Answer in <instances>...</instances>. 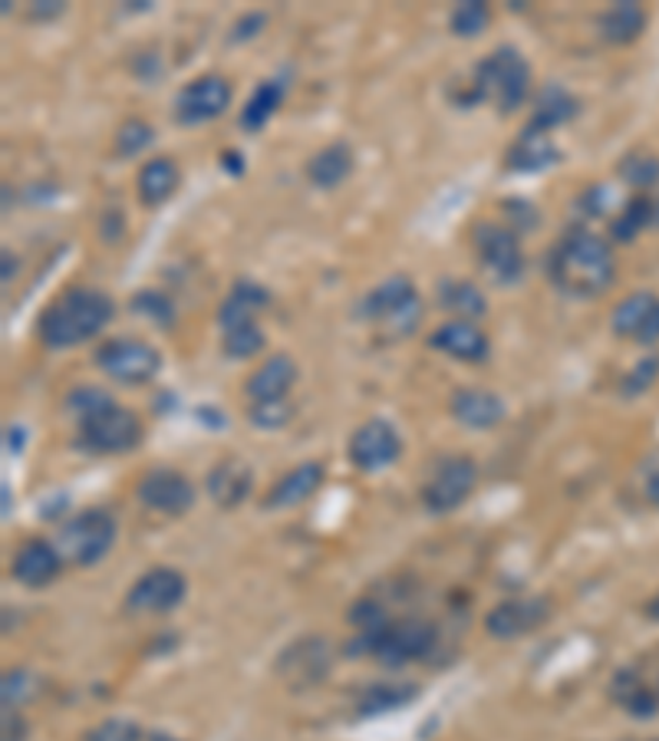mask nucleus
Returning a JSON list of instances; mask_svg holds the SVG:
<instances>
[{
  "instance_id": "obj_38",
  "label": "nucleus",
  "mask_w": 659,
  "mask_h": 741,
  "mask_svg": "<svg viewBox=\"0 0 659 741\" xmlns=\"http://www.w3.org/2000/svg\"><path fill=\"white\" fill-rule=\"evenodd\" d=\"M617 175L633 185L636 192H649L656 182H659V159L656 156H646V152H633L620 162Z\"/></svg>"
},
{
  "instance_id": "obj_5",
  "label": "nucleus",
  "mask_w": 659,
  "mask_h": 741,
  "mask_svg": "<svg viewBox=\"0 0 659 741\" xmlns=\"http://www.w3.org/2000/svg\"><path fill=\"white\" fill-rule=\"evenodd\" d=\"M360 317L366 323L380 326L383 336L402 339V336L415 333V326L422 323V297L406 274H393L363 297Z\"/></svg>"
},
{
  "instance_id": "obj_50",
  "label": "nucleus",
  "mask_w": 659,
  "mask_h": 741,
  "mask_svg": "<svg viewBox=\"0 0 659 741\" xmlns=\"http://www.w3.org/2000/svg\"><path fill=\"white\" fill-rule=\"evenodd\" d=\"M646 498L659 508V471L646 474Z\"/></svg>"
},
{
  "instance_id": "obj_54",
  "label": "nucleus",
  "mask_w": 659,
  "mask_h": 741,
  "mask_svg": "<svg viewBox=\"0 0 659 741\" xmlns=\"http://www.w3.org/2000/svg\"><path fill=\"white\" fill-rule=\"evenodd\" d=\"M656 741H659V738H656Z\"/></svg>"
},
{
  "instance_id": "obj_31",
  "label": "nucleus",
  "mask_w": 659,
  "mask_h": 741,
  "mask_svg": "<svg viewBox=\"0 0 659 741\" xmlns=\"http://www.w3.org/2000/svg\"><path fill=\"white\" fill-rule=\"evenodd\" d=\"M284 96H287V83L284 79H277V76H271V79H264V83H258V89L251 92V99L245 102V109H241V129L245 133H261L268 122H271V115L281 109V102H284Z\"/></svg>"
},
{
  "instance_id": "obj_29",
  "label": "nucleus",
  "mask_w": 659,
  "mask_h": 741,
  "mask_svg": "<svg viewBox=\"0 0 659 741\" xmlns=\"http://www.w3.org/2000/svg\"><path fill=\"white\" fill-rule=\"evenodd\" d=\"M271 304V294L268 287H261L258 281H235L225 304L217 307V326H235V323H245V320H258V313Z\"/></svg>"
},
{
  "instance_id": "obj_12",
  "label": "nucleus",
  "mask_w": 659,
  "mask_h": 741,
  "mask_svg": "<svg viewBox=\"0 0 659 741\" xmlns=\"http://www.w3.org/2000/svg\"><path fill=\"white\" fill-rule=\"evenodd\" d=\"M232 106V83L217 73H204L188 79L178 96H175V122L178 126H204V122H214L217 115H225V109Z\"/></svg>"
},
{
  "instance_id": "obj_13",
  "label": "nucleus",
  "mask_w": 659,
  "mask_h": 741,
  "mask_svg": "<svg viewBox=\"0 0 659 741\" xmlns=\"http://www.w3.org/2000/svg\"><path fill=\"white\" fill-rule=\"evenodd\" d=\"M188 593V580L175 567H152L146 570L126 593V609L133 616H162L172 613Z\"/></svg>"
},
{
  "instance_id": "obj_18",
  "label": "nucleus",
  "mask_w": 659,
  "mask_h": 741,
  "mask_svg": "<svg viewBox=\"0 0 659 741\" xmlns=\"http://www.w3.org/2000/svg\"><path fill=\"white\" fill-rule=\"evenodd\" d=\"M254 487V471L248 461H241L238 455H228L222 458L217 465H211V471L204 474V491L208 498L222 508V511H232L238 505L248 502V494Z\"/></svg>"
},
{
  "instance_id": "obj_47",
  "label": "nucleus",
  "mask_w": 659,
  "mask_h": 741,
  "mask_svg": "<svg viewBox=\"0 0 659 741\" xmlns=\"http://www.w3.org/2000/svg\"><path fill=\"white\" fill-rule=\"evenodd\" d=\"M27 738V721L17 708H4V741H24Z\"/></svg>"
},
{
  "instance_id": "obj_8",
  "label": "nucleus",
  "mask_w": 659,
  "mask_h": 741,
  "mask_svg": "<svg viewBox=\"0 0 659 741\" xmlns=\"http://www.w3.org/2000/svg\"><path fill=\"white\" fill-rule=\"evenodd\" d=\"M472 247L482 271L495 284H514L524 277V247L521 234L501 221H478L472 227Z\"/></svg>"
},
{
  "instance_id": "obj_24",
  "label": "nucleus",
  "mask_w": 659,
  "mask_h": 741,
  "mask_svg": "<svg viewBox=\"0 0 659 741\" xmlns=\"http://www.w3.org/2000/svg\"><path fill=\"white\" fill-rule=\"evenodd\" d=\"M649 24V14L636 0H623V4H610L600 17H597V34L604 44L610 47H630L643 37Z\"/></svg>"
},
{
  "instance_id": "obj_32",
  "label": "nucleus",
  "mask_w": 659,
  "mask_h": 741,
  "mask_svg": "<svg viewBox=\"0 0 659 741\" xmlns=\"http://www.w3.org/2000/svg\"><path fill=\"white\" fill-rule=\"evenodd\" d=\"M438 304L449 313H456V320H472V323L488 313V300L472 281H443L438 284Z\"/></svg>"
},
{
  "instance_id": "obj_28",
  "label": "nucleus",
  "mask_w": 659,
  "mask_h": 741,
  "mask_svg": "<svg viewBox=\"0 0 659 741\" xmlns=\"http://www.w3.org/2000/svg\"><path fill=\"white\" fill-rule=\"evenodd\" d=\"M610 695L633 718H652L659 712V689H652L636 669H620L610 679Z\"/></svg>"
},
{
  "instance_id": "obj_22",
  "label": "nucleus",
  "mask_w": 659,
  "mask_h": 741,
  "mask_svg": "<svg viewBox=\"0 0 659 741\" xmlns=\"http://www.w3.org/2000/svg\"><path fill=\"white\" fill-rule=\"evenodd\" d=\"M558 162H561L558 143L547 133H534L527 126H524V133L514 139V146L505 156V169L518 172V175H537V172L555 169Z\"/></svg>"
},
{
  "instance_id": "obj_14",
  "label": "nucleus",
  "mask_w": 659,
  "mask_h": 741,
  "mask_svg": "<svg viewBox=\"0 0 659 741\" xmlns=\"http://www.w3.org/2000/svg\"><path fill=\"white\" fill-rule=\"evenodd\" d=\"M136 498L142 502V508H149L156 515L182 518L195 505V484L175 468H152L139 478Z\"/></svg>"
},
{
  "instance_id": "obj_11",
  "label": "nucleus",
  "mask_w": 659,
  "mask_h": 741,
  "mask_svg": "<svg viewBox=\"0 0 659 741\" xmlns=\"http://www.w3.org/2000/svg\"><path fill=\"white\" fill-rule=\"evenodd\" d=\"M330 669H334V646L323 637H300L290 646L281 650L274 659V676L290 689V692H307L320 686Z\"/></svg>"
},
{
  "instance_id": "obj_41",
  "label": "nucleus",
  "mask_w": 659,
  "mask_h": 741,
  "mask_svg": "<svg viewBox=\"0 0 659 741\" xmlns=\"http://www.w3.org/2000/svg\"><path fill=\"white\" fill-rule=\"evenodd\" d=\"M350 623L357 627L360 637H373V633H380L389 623V613H386V606L380 600L363 596V600H357L350 606Z\"/></svg>"
},
{
  "instance_id": "obj_9",
  "label": "nucleus",
  "mask_w": 659,
  "mask_h": 741,
  "mask_svg": "<svg viewBox=\"0 0 659 741\" xmlns=\"http://www.w3.org/2000/svg\"><path fill=\"white\" fill-rule=\"evenodd\" d=\"M96 366L123 386H146L162 373V353L136 336H116L96 346Z\"/></svg>"
},
{
  "instance_id": "obj_33",
  "label": "nucleus",
  "mask_w": 659,
  "mask_h": 741,
  "mask_svg": "<svg viewBox=\"0 0 659 741\" xmlns=\"http://www.w3.org/2000/svg\"><path fill=\"white\" fill-rule=\"evenodd\" d=\"M656 304H659V297H656V294H649V291H636V294H630V297H626V300H620V304H617V310L610 313V330H613L617 336H623V339H636V336L643 333V326H646L649 313L656 310Z\"/></svg>"
},
{
  "instance_id": "obj_16",
  "label": "nucleus",
  "mask_w": 659,
  "mask_h": 741,
  "mask_svg": "<svg viewBox=\"0 0 659 741\" xmlns=\"http://www.w3.org/2000/svg\"><path fill=\"white\" fill-rule=\"evenodd\" d=\"M547 616H551V609H547V600H540V596L501 600L495 609H488L485 630L495 640H521L524 633L537 630Z\"/></svg>"
},
{
  "instance_id": "obj_30",
  "label": "nucleus",
  "mask_w": 659,
  "mask_h": 741,
  "mask_svg": "<svg viewBox=\"0 0 659 741\" xmlns=\"http://www.w3.org/2000/svg\"><path fill=\"white\" fill-rule=\"evenodd\" d=\"M178 182H182V175H178L175 159L159 156V159H149L139 169V175H136V195H139V201L146 208H159V205H165L175 195Z\"/></svg>"
},
{
  "instance_id": "obj_49",
  "label": "nucleus",
  "mask_w": 659,
  "mask_h": 741,
  "mask_svg": "<svg viewBox=\"0 0 659 741\" xmlns=\"http://www.w3.org/2000/svg\"><path fill=\"white\" fill-rule=\"evenodd\" d=\"M636 343H643V346H652V343H659V304H656V310L649 313V320H646L643 333L636 336Z\"/></svg>"
},
{
  "instance_id": "obj_46",
  "label": "nucleus",
  "mask_w": 659,
  "mask_h": 741,
  "mask_svg": "<svg viewBox=\"0 0 659 741\" xmlns=\"http://www.w3.org/2000/svg\"><path fill=\"white\" fill-rule=\"evenodd\" d=\"M123 227H126L123 211H105V214L99 218V234H102L105 244H116V240L123 237Z\"/></svg>"
},
{
  "instance_id": "obj_6",
  "label": "nucleus",
  "mask_w": 659,
  "mask_h": 741,
  "mask_svg": "<svg viewBox=\"0 0 659 741\" xmlns=\"http://www.w3.org/2000/svg\"><path fill=\"white\" fill-rule=\"evenodd\" d=\"M76 448L89 455H126L142 442V422L133 409L113 403L109 396L92 412L76 419Z\"/></svg>"
},
{
  "instance_id": "obj_17",
  "label": "nucleus",
  "mask_w": 659,
  "mask_h": 741,
  "mask_svg": "<svg viewBox=\"0 0 659 741\" xmlns=\"http://www.w3.org/2000/svg\"><path fill=\"white\" fill-rule=\"evenodd\" d=\"M63 554L57 551L53 541H43V538H30L24 541L17 551H14V560H11V577L27 586V590H43L50 586L60 573H63Z\"/></svg>"
},
{
  "instance_id": "obj_21",
  "label": "nucleus",
  "mask_w": 659,
  "mask_h": 741,
  "mask_svg": "<svg viewBox=\"0 0 659 741\" xmlns=\"http://www.w3.org/2000/svg\"><path fill=\"white\" fill-rule=\"evenodd\" d=\"M297 362H294V356H287V353H274V356H268L254 373L248 376V383H245V393H248V399L251 403H268V399H287V393L294 390V383H297Z\"/></svg>"
},
{
  "instance_id": "obj_37",
  "label": "nucleus",
  "mask_w": 659,
  "mask_h": 741,
  "mask_svg": "<svg viewBox=\"0 0 659 741\" xmlns=\"http://www.w3.org/2000/svg\"><path fill=\"white\" fill-rule=\"evenodd\" d=\"M297 406L290 399H268V403H248V422L261 432L284 429L294 419Z\"/></svg>"
},
{
  "instance_id": "obj_20",
  "label": "nucleus",
  "mask_w": 659,
  "mask_h": 741,
  "mask_svg": "<svg viewBox=\"0 0 659 741\" xmlns=\"http://www.w3.org/2000/svg\"><path fill=\"white\" fill-rule=\"evenodd\" d=\"M323 484V465L320 461H303L297 468H290L284 478L274 481V487L268 491L264 508L268 511H287V508H300L303 502H310L313 494Z\"/></svg>"
},
{
  "instance_id": "obj_27",
  "label": "nucleus",
  "mask_w": 659,
  "mask_h": 741,
  "mask_svg": "<svg viewBox=\"0 0 659 741\" xmlns=\"http://www.w3.org/2000/svg\"><path fill=\"white\" fill-rule=\"evenodd\" d=\"M659 224V198L649 192H636L623 201L617 218L610 221V237L617 244H633L646 227Z\"/></svg>"
},
{
  "instance_id": "obj_2",
  "label": "nucleus",
  "mask_w": 659,
  "mask_h": 741,
  "mask_svg": "<svg viewBox=\"0 0 659 741\" xmlns=\"http://www.w3.org/2000/svg\"><path fill=\"white\" fill-rule=\"evenodd\" d=\"M116 317V300L96 287H70L63 291L37 323V336L47 349H73L92 336H99Z\"/></svg>"
},
{
  "instance_id": "obj_42",
  "label": "nucleus",
  "mask_w": 659,
  "mask_h": 741,
  "mask_svg": "<svg viewBox=\"0 0 659 741\" xmlns=\"http://www.w3.org/2000/svg\"><path fill=\"white\" fill-rule=\"evenodd\" d=\"M86 741H142V728L129 718H105L86 734Z\"/></svg>"
},
{
  "instance_id": "obj_52",
  "label": "nucleus",
  "mask_w": 659,
  "mask_h": 741,
  "mask_svg": "<svg viewBox=\"0 0 659 741\" xmlns=\"http://www.w3.org/2000/svg\"><path fill=\"white\" fill-rule=\"evenodd\" d=\"M646 616H649V620H656V623H659V593L646 603Z\"/></svg>"
},
{
  "instance_id": "obj_7",
  "label": "nucleus",
  "mask_w": 659,
  "mask_h": 741,
  "mask_svg": "<svg viewBox=\"0 0 659 741\" xmlns=\"http://www.w3.org/2000/svg\"><path fill=\"white\" fill-rule=\"evenodd\" d=\"M116 518L109 515L105 508H89V511H79L73 518H66L57 534H53V544L57 551L63 554L66 564L73 567H92L99 564L109 551H113L116 544Z\"/></svg>"
},
{
  "instance_id": "obj_4",
  "label": "nucleus",
  "mask_w": 659,
  "mask_h": 741,
  "mask_svg": "<svg viewBox=\"0 0 659 741\" xmlns=\"http://www.w3.org/2000/svg\"><path fill=\"white\" fill-rule=\"evenodd\" d=\"M435 627L419 616H406V620H389L380 633L373 637H357L347 653L350 656H373L383 666L396 669L406 663H419L435 650Z\"/></svg>"
},
{
  "instance_id": "obj_43",
  "label": "nucleus",
  "mask_w": 659,
  "mask_h": 741,
  "mask_svg": "<svg viewBox=\"0 0 659 741\" xmlns=\"http://www.w3.org/2000/svg\"><path fill=\"white\" fill-rule=\"evenodd\" d=\"M37 695V679L27 669H14L4 676V708H21Z\"/></svg>"
},
{
  "instance_id": "obj_40",
  "label": "nucleus",
  "mask_w": 659,
  "mask_h": 741,
  "mask_svg": "<svg viewBox=\"0 0 659 741\" xmlns=\"http://www.w3.org/2000/svg\"><path fill=\"white\" fill-rule=\"evenodd\" d=\"M152 139H156V129L149 126V122H142V119H126L123 126H120V133H116V152H120L123 159H133V156L146 152V149L152 146Z\"/></svg>"
},
{
  "instance_id": "obj_51",
  "label": "nucleus",
  "mask_w": 659,
  "mask_h": 741,
  "mask_svg": "<svg viewBox=\"0 0 659 741\" xmlns=\"http://www.w3.org/2000/svg\"><path fill=\"white\" fill-rule=\"evenodd\" d=\"M222 165H228L235 175H241V156L238 152H228V156H222Z\"/></svg>"
},
{
  "instance_id": "obj_19",
  "label": "nucleus",
  "mask_w": 659,
  "mask_h": 741,
  "mask_svg": "<svg viewBox=\"0 0 659 741\" xmlns=\"http://www.w3.org/2000/svg\"><path fill=\"white\" fill-rule=\"evenodd\" d=\"M428 346L435 353H446L449 359H459V362H485L488 353H492V339L472 320H449V323H443V326H438L428 336Z\"/></svg>"
},
{
  "instance_id": "obj_23",
  "label": "nucleus",
  "mask_w": 659,
  "mask_h": 741,
  "mask_svg": "<svg viewBox=\"0 0 659 741\" xmlns=\"http://www.w3.org/2000/svg\"><path fill=\"white\" fill-rule=\"evenodd\" d=\"M456 422H462L465 429H475V432H485V429H495L505 422V403L501 396L488 393V390H478V386H465V390H456L452 393V403H449Z\"/></svg>"
},
{
  "instance_id": "obj_53",
  "label": "nucleus",
  "mask_w": 659,
  "mask_h": 741,
  "mask_svg": "<svg viewBox=\"0 0 659 741\" xmlns=\"http://www.w3.org/2000/svg\"><path fill=\"white\" fill-rule=\"evenodd\" d=\"M146 741H178V738H172V734H162V731H152V734H146Z\"/></svg>"
},
{
  "instance_id": "obj_34",
  "label": "nucleus",
  "mask_w": 659,
  "mask_h": 741,
  "mask_svg": "<svg viewBox=\"0 0 659 741\" xmlns=\"http://www.w3.org/2000/svg\"><path fill=\"white\" fill-rule=\"evenodd\" d=\"M415 695H419L415 686H370V689L363 692V699L357 702V712H360L363 718L386 715V712H393V708L409 705Z\"/></svg>"
},
{
  "instance_id": "obj_15",
  "label": "nucleus",
  "mask_w": 659,
  "mask_h": 741,
  "mask_svg": "<svg viewBox=\"0 0 659 741\" xmlns=\"http://www.w3.org/2000/svg\"><path fill=\"white\" fill-rule=\"evenodd\" d=\"M399 455H402V435L386 419H370L350 435V461L366 474L396 465Z\"/></svg>"
},
{
  "instance_id": "obj_36",
  "label": "nucleus",
  "mask_w": 659,
  "mask_h": 741,
  "mask_svg": "<svg viewBox=\"0 0 659 741\" xmlns=\"http://www.w3.org/2000/svg\"><path fill=\"white\" fill-rule=\"evenodd\" d=\"M492 24V8L482 4V0H465V4H456L452 14H449V27L456 37H482Z\"/></svg>"
},
{
  "instance_id": "obj_1",
  "label": "nucleus",
  "mask_w": 659,
  "mask_h": 741,
  "mask_svg": "<svg viewBox=\"0 0 659 741\" xmlns=\"http://www.w3.org/2000/svg\"><path fill=\"white\" fill-rule=\"evenodd\" d=\"M547 281L564 297L594 300L617 281L613 244L587 227H571L547 255Z\"/></svg>"
},
{
  "instance_id": "obj_45",
  "label": "nucleus",
  "mask_w": 659,
  "mask_h": 741,
  "mask_svg": "<svg viewBox=\"0 0 659 741\" xmlns=\"http://www.w3.org/2000/svg\"><path fill=\"white\" fill-rule=\"evenodd\" d=\"M268 24V14H261V11H254V14H245L235 27H232V34H228V40L232 44H241V40H248V37H258L261 34V27Z\"/></svg>"
},
{
  "instance_id": "obj_3",
  "label": "nucleus",
  "mask_w": 659,
  "mask_h": 741,
  "mask_svg": "<svg viewBox=\"0 0 659 741\" xmlns=\"http://www.w3.org/2000/svg\"><path fill=\"white\" fill-rule=\"evenodd\" d=\"M527 96H531V66L521 57V50L501 44L475 66V76L469 83V96L462 106L492 102L501 115H511L514 109L524 106Z\"/></svg>"
},
{
  "instance_id": "obj_48",
  "label": "nucleus",
  "mask_w": 659,
  "mask_h": 741,
  "mask_svg": "<svg viewBox=\"0 0 659 741\" xmlns=\"http://www.w3.org/2000/svg\"><path fill=\"white\" fill-rule=\"evenodd\" d=\"M66 11V4H63V0H43V4H34L30 8V21H53V17H60Z\"/></svg>"
},
{
  "instance_id": "obj_25",
  "label": "nucleus",
  "mask_w": 659,
  "mask_h": 741,
  "mask_svg": "<svg viewBox=\"0 0 659 741\" xmlns=\"http://www.w3.org/2000/svg\"><path fill=\"white\" fill-rule=\"evenodd\" d=\"M353 169H357L353 149L347 143H330V146H323L320 152L310 156V162H307V182L313 188L330 192V188H340L353 175Z\"/></svg>"
},
{
  "instance_id": "obj_26",
  "label": "nucleus",
  "mask_w": 659,
  "mask_h": 741,
  "mask_svg": "<svg viewBox=\"0 0 659 741\" xmlns=\"http://www.w3.org/2000/svg\"><path fill=\"white\" fill-rule=\"evenodd\" d=\"M577 112H581V102H577L574 92H568L558 83H547L537 92V99H534V112H531L527 129H534V133H551L558 126H564V122L577 119Z\"/></svg>"
},
{
  "instance_id": "obj_39",
  "label": "nucleus",
  "mask_w": 659,
  "mask_h": 741,
  "mask_svg": "<svg viewBox=\"0 0 659 741\" xmlns=\"http://www.w3.org/2000/svg\"><path fill=\"white\" fill-rule=\"evenodd\" d=\"M129 307H133L136 313L149 317L152 323H159L162 330H169V326L175 323V304H172V297H165L162 291H139V294H133Z\"/></svg>"
},
{
  "instance_id": "obj_10",
  "label": "nucleus",
  "mask_w": 659,
  "mask_h": 741,
  "mask_svg": "<svg viewBox=\"0 0 659 741\" xmlns=\"http://www.w3.org/2000/svg\"><path fill=\"white\" fill-rule=\"evenodd\" d=\"M475 487H478V465L469 455H446L438 458V465L422 484V505L428 515H452L472 498Z\"/></svg>"
},
{
  "instance_id": "obj_35",
  "label": "nucleus",
  "mask_w": 659,
  "mask_h": 741,
  "mask_svg": "<svg viewBox=\"0 0 659 741\" xmlns=\"http://www.w3.org/2000/svg\"><path fill=\"white\" fill-rule=\"evenodd\" d=\"M264 343H268V336L258 320H245V323L222 330V349L232 359H251L264 349Z\"/></svg>"
},
{
  "instance_id": "obj_44",
  "label": "nucleus",
  "mask_w": 659,
  "mask_h": 741,
  "mask_svg": "<svg viewBox=\"0 0 659 741\" xmlns=\"http://www.w3.org/2000/svg\"><path fill=\"white\" fill-rule=\"evenodd\" d=\"M656 376H659V356L656 353H649L646 359H639L630 373L623 376V393L626 396H639V393H646L652 383H656Z\"/></svg>"
}]
</instances>
